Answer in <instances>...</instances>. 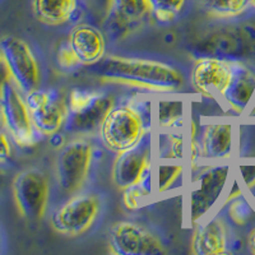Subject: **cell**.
I'll list each match as a JSON object with an SVG mask.
<instances>
[{
	"label": "cell",
	"mask_w": 255,
	"mask_h": 255,
	"mask_svg": "<svg viewBox=\"0 0 255 255\" xmlns=\"http://www.w3.org/2000/svg\"><path fill=\"white\" fill-rule=\"evenodd\" d=\"M88 70L105 83L122 84L148 92L171 95L185 87L183 69L156 59L106 55Z\"/></svg>",
	"instance_id": "cell-1"
},
{
	"label": "cell",
	"mask_w": 255,
	"mask_h": 255,
	"mask_svg": "<svg viewBox=\"0 0 255 255\" xmlns=\"http://www.w3.org/2000/svg\"><path fill=\"white\" fill-rule=\"evenodd\" d=\"M151 101L142 95L123 97L113 105L99 128V136L108 151H127L151 133Z\"/></svg>",
	"instance_id": "cell-2"
},
{
	"label": "cell",
	"mask_w": 255,
	"mask_h": 255,
	"mask_svg": "<svg viewBox=\"0 0 255 255\" xmlns=\"http://www.w3.org/2000/svg\"><path fill=\"white\" fill-rule=\"evenodd\" d=\"M104 197L96 190L78 191L54 209L50 216L52 230L63 236L77 238L90 231L104 211Z\"/></svg>",
	"instance_id": "cell-3"
},
{
	"label": "cell",
	"mask_w": 255,
	"mask_h": 255,
	"mask_svg": "<svg viewBox=\"0 0 255 255\" xmlns=\"http://www.w3.org/2000/svg\"><path fill=\"white\" fill-rule=\"evenodd\" d=\"M231 177L232 166L227 161L209 163L193 171L189 190L190 222L193 225L211 215L220 204Z\"/></svg>",
	"instance_id": "cell-4"
},
{
	"label": "cell",
	"mask_w": 255,
	"mask_h": 255,
	"mask_svg": "<svg viewBox=\"0 0 255 255\" xmlns=\"http://www.w3.org/2000/svg\"><path fill=\"white\" fill-rule=\"evenodd\" d=\"M108 41L104 32L91 23H77L56 51V63L65 72L90 68L106 56Z\"/></svg>",
	"instance_id": "cell-5"
},
{
	"label": "cell",
	"mask_w": 255,
	"mask_h": 255,
	"mask_svg": "<svg viewBox=\"0 0 255 255\" xmlns=\"http://www.w3.org/2000/svg\"><path fill=\"white\" fill-rule=\"evenodd\" d=\"M115 97L104 90L73 88L68 97V114L64 130L70 134H90L99 131Z\"/></svg>",
	"instance_id": "cell-6"
},
{
	"label": "cell",
	"mask_w": 255,
	"mask_h": 255,
	"mask_svg": "<svg viewBox=\"0 0 255 255\" xmlns=\"http://www.w3.org/2000/svg\"><path fill=\"white\" fill-rule=\"evenodd\" d=\"M95 156V144L86 136H77L60 148L55 172L61 193L72 195L84 188L92 171Z\"/></svg>",
	"instance_id": "cell-7"
},
{
	"label": "cell",
	"mask_w": 255,
	"mask_h": 255,
	"mask_svg": "<svg viewBox=\"0 0 255 255\" xmlns=\"http://www.w3.org/2000/svg\"><path fill=\"white\" fill-rule=\"evenodd\" d=\"M13 197L19 213L26 220L40 221L46 215L50 199V181L42 170L26 168L15 175Z\"/></svg>",
	"instance_id": "cell-8"
},
{
	"label": "cell",
	"mask_w": 255,
	"mask_h": 255,
	"mask_svg": "<svg viewBox=\"0 0 255 255\" xmlns=\"http://www.w3.org/2000/svg\"><path fill=\"white\" fill-rule=\"evenodd\" d=\"M109 247L118 255H158L165 243L151 227L135 221H118L109 230Z\"/></svg>",
	"instance_id": "cell-9"
},
{
	"label": "cell",
	"mask_w": 255,
	"mask_h": 255,
	"mask_svg": "<svg viewBox=\"0 0 255 255\" xmlns=\"http://www.w3.org/2000/svg\"><path fill=\"white\" fill-rule=\"evenodd\" d=\"M0 51L8 64L12 81L24 96L41 86V68L35 52L23 38L13 35L0 37Z\"/></svg>",
	"instance_id": "cell-10"
},
{
	"label": "cell",
	"mask_w": 255,
	"mask_h": 255,
	"mask_svg": "<svg viewBox=\"0 0 255 255\" xmlns=\"http://www.w3.org/2000/svg\"><path fill=\"white\" fill-rule=\"evenodd\" d=\"M0 109L12 140L20 147L35 144L38 133L32 122L26 97L13 81L4 84L0 92Z\"/></svg>",
	"instance_id": "cell-11"
},
{
	"label": "cell",
	"mask_w": 255,
	"mask_h": 255,
	"mask_svg": "<svg viewBox=\"0 0 255 255\" xmlns=\"http://www.w3.org/2000/svg\"><path fill=\"white\" fill-rule=\"evenodd\" d=\"M153 20L151 0H111L104 28L111 41H120Z\"/></svg>",
	"instance_id": "cell-12"
},
{
	"label": "cell",
	"mask_w": 255,
	"mask_h": 255,
	"mask_svg": "<svg viewBox=\"0 0 255 255\" xmlns=\"http://www.w3.org/2000/svg\"><path fill=\"white\" fill-rule=\"evenodd\" d=\"M32 122L40 135L52 136L61 131L67 122L65 99L55 90H36L24 96Z\"/></svg>",
	"instance_id": "cell-13"
},
{
	"label": "cell",
	"mask_w": 255,
	"mask_h": 255,
	"mask_svg": "<svg viewBox=\"0 0 255 255\" xmlns=\"http://www.w3.org/2000/svg\"><path fill=\"white\" fill-rule=\"evenodd\" d=\"M152 134L148 133L131 148L116 154L113 165V181L120 190L151 177Z\"/></svg>",
	"instance_id": "cell-14"
},
{
	"label": "cell",
	"mask_w": 255,
	"mask_h": 255,
	"mask_svg": "<svg viewBox=\"0 0 255 255\" xmlns=\"http://www.w3.org/2000/svg\"><path fill=\"white\" fill-rule=\"evenodd\" d=\"M191 238V253L195 255H222L231 253V235H230L227 217L220 211L207 216L195 223Z\"/></svg>",
	"instance_id": "cell-15"
},
{
	"label": "cell",
	"mask_w": 255,
	"mask_h": 255,
	"mask_svg": "<svg viewBox=\"0 0 255 255\" xmlns=\"http://www.w3.org/2000/svg\"><path fill=\"white\" fill-rule=\"evenodd\" d=\"M231 76V59L200 58L191 68L190 83L200 95L221 100Z\"/></svg>",
	"instance_id": "cell-16"
},
{
	"label": "cell",
	"mask_w": 255,
	"mask_h": 255,
	"mask_svg": "<svg viewBox=\"0 0 255 255\" xmlns=\"http://www.w3.org/2000/svg\"><path fill=\"white\" fill-rule=\"evenodd\" d=\"M235 131L231 123H208L197 136L198 158L211 162L229 161L234 153Z\"/></svg>",
	"instance_id": "cell-17"
},
{
	"label": "cell",
	"mask_w": 255,
	"mask_h": 255,
	"mask_svg": "<svg viewBox=\"0 0 255 255\" xmlns=\"http://www.w3.org/2000/svg\"><path fill=\"white\" fill-rule=\"evenodd\" d=\"M232 61V76L221 101L241 115L255 100V73L240 60Z\"/></svg>",
	"instance_id": "cell-18"
},
{
	"label": "cell",
	"mask_w": 255,
	"mask_h": 255,
	"mask_svg": "<svg viewBox=\"0 0 255 255\" xmlns=\"http://www.w3.org/2000/svg\"><path fill=\"white\" fill-rule=\"evenodd\" d=\"M32 13L40 23L61 27L74 23L83 15L84 0H31Z\"/></svg>",
	"instance_id": "cell-19"
},
{
	"label": "cell",
	"mask_w": 255,
	"mask_h": 255,
	"mask_svg": "<svg viewBox=\"0 0 255 255\" xmlns=\"http://www.w3.org/2000/svg\"><path fill=\"white\" fill-rule=\"evenodd\" d=\"M197 3L216 19H238L255 12L252 0H197Z\"/></svg>",
	"instance_id": "cell-20"
},
{
	"label": "cell",
	"mask_w": 255,
	"mask_h": 255,
	"mask_svg": "<svg viewBox=\"0 0 255 255\" xmlns=\"http://www.w3.org/2000/svg\"><path fill=\"white\" fill-rule=\"evenodd\" d=\"M184 101L172 97H163L158 101V127L166 129H175L183 124Z\"/></svg>",
	"instance_id": "cell-21"
},
{
	"label": "cell",
	"mask_w": 255,
	"mask_h": 255,
	"mask_svg": "<svg viewBox=\"0 0 255 255\" xmlns=\"http://www.w3.org/2000/svg\"><path fill=\"white\" fill-rule=\"evenodd\" d=\"M153 9V20L158 24L167 26L175 23L185 12L189 0H151Z\"/></svg>",
	"instance_id": "cell-22"
},
{
	"label": "cell",
	"mask_w": 255,
	"mask_h": 255,
	"mask_svg": "<svg viewBox=\"0 0 255 255\" xmlns=\"http://www.w3.org/2000/svg\"><path fill=\"white\" fill-rule=\"evenodd\" d=\"M151 177H148L123 190V204L128 211H136L144 206L148 198L151 197Z\"/></svg>",
	"instance_id": "cell-23"
},
{
	"label": "cell",
	"mask_w": 255,
	"mask_h": 255,
	"mask_svg": "<svg viewBox=\"0 0 255 255\" xmlns=\"http://www.w3.org/2000/svg\"><path fill=\"white\" fill-rule=\"evenodd\" d=\"M223 207L226 209V217H229V220L238 226L248 225V222L254 216V209H253L252 204L248 202L247 198L244 197V194L231 199L230 202L223 204Z\"/></svg>",
	"instance_id": "cell-24"
},
{
	"label": "cell",
	"mask_w": 255,
	"mask_h": 255,
	"mask_svg": "<svg viewBox=\"0 0 255 255\" xmlns=\"http://www.w3.org/2000/svg\"><path fill=\"white\" fill-rule=\"evenodd\" d=\"M183 175L181 163H161L158 167V193L162 194L175 185Z\"/></svg>",
	"instance_id": "cell-25"
},
{
	"label": "cell",
	"mask_w": 255,
	"mask_h": 255,
	"mask_svg": "<svg viewBox=\"0 0 255 255\" xmlns=\"http://www.w3.org/2000/svg\"><path fill=\"white\" fill-rule=\"evenodd\" d=\"M184 138L180 131H172L166 136V149L163 158L181 161L184 157Z\"/></svg>",
	"instance_id": "cell-26"
},
{
	"label": "cell",
	"mask_w": 255,
	"mask_h": 255,
	"mask_svg": "<svg viewBox=\"0 0 255 255\" xmlns=\"http://www.w3.org/2000/svg\"><path fill=\"white\" fill-rule=\"evenodd\" d=\"M10 135L6 130H0V165L6 163L12 157V143Z\"/></svg>",
	"instance_id": "cell-27"
},
{
	"label": "cell",
	"mask_w": 255,
	"mask_h": 255,
	"mask_svg": "<svg viewBox=\"0 0 255 255\" xmlns=\"http://www.w3.org/2000/svg\"><path fill=\"white\" fill-rule=\"evenodd\" d=\"M241 180L244 185L249 190L255 188V165H241L239 166Z\"/></svg>",
	"instance_id": "cell-28"
},
{
	"label": "cell",
	"mask_w": 255,
	"mask_h": 255,
	"mask_svg": "<svg viewBox=\"0 0 255 255\" xmlns=\"http://www.w3.org/2000/svg\"><path fill=\"white\" fill-rule=\"evenodd\" d=\"M84 3H86V8H90L92 12L105 17L111 0H84Z\"/></svg>",
	"instance_id": "cell-29"
},
{
	"label": "cell",
	"mask_w": 255,
	"mask_h": 255,
	"mask_svg": "<svg viewBox=\"0 0 255 255\" xmlns=\"http://www.w3.org/2000/svg\"><path fill=\"white\" fill-rule=\"evenodd\" d=\"M9 81H12L10 70H9L5 58H4V55L1 54V51H0V92L3 90L4 84L8 83Z\"/></svg>",
	"instance_id": "cell-30"
},
{
	"label": "cell",
	"mask_w": 255,
	"mask_h": 255,
	"mask_svg": "<svg viewBox=\"0 0 255 255\" xmlns=\"http://www.w3.org/2000/svg\"><path fill=\"white\" fill-rule=\"evenodd\" d=\"M247 247L249 249V252L255 255V227H253L249 231V234H248Z\"/></svg>",
	"instance_id": "cell-31"
},
{
	"label": "cell",
	"mask_w": 255,
	"mask_h": 255,
	"mask_svg": "<svg viewBox=\"0 0 255 255\" xmlns=\"http://www.w3.org/2000/svg\"><path fill=\"white\" fill-rule=\"evenodd\" d=\"M0 130H6L5 122H4V116L3 113H1V109H0Z\"/></svg>",
	"instance_id": "cell-32"
},
{
	"label": "cell",
	"mask_w": 255,
	"mask_h": 255,
	"mask_svg": "<svg viewBox=\"0 0 255 255\" xmlns=\"http://www.w3.org/2000/svg\"><path fill=\"white\" fill-rule=\"evenodd\" d=\"M4 179H5V171H4L3 168H1V166H0V188L3 185Z\"/></svg>",
	"instance_id": "cell-33"
},
{
	"label": "cell",
	"mask_w": 255,
	"mask_h": 255,
	"mask_svg": "<svg viewBox=\"0 0 255 255\" xmlns=\"http://www.w3.org/2000/svg\"><path fill=\"white\" fill-rule=\"evenodd\" d=\"M250 116H255V104H254V106H253L252 110H250Z\"/></svg>",
	"instance_id": "cell-34"
},
{
	"label": "cell",
	"mask_w": 255,
	"mask_h": 255,
	"mask_svg": "<svg viewBox=\"0 0 255 255\" xmlns=\"http://www.w3.org/2000/svg\"><path fill=\"white\" fill-rule=\"evenodd\" d=\"M252 3H253V5H254V9H255V0H252Z\"/></svg>",
	"instance_id": "cell-35"
},
{
	"label": "cell",
	"mask_w": 255,
	"mask_h": 255,
	"mask_svg": "<svg viewBox=\"0 0 255 255\" xmlns=\"http://www.w3.org/2000/svg\"><path fill=\"white\" fill-rule=\"evenodd\" d=\"M0 247H1V240H0Z\"/></svg>",
	"instance_id": "cell-36"
}]
</instances>
